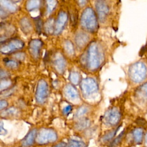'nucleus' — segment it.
<instances>
[{
  "instance_id": "nucleus-1",
  "label": "nucleus",
  "mask_w": 147,
  "mask_h": 147,
  "mask_svg": "<svg viewBox=\"0 0 147 147\" xmlns=\"http://www.w3.org/2000/svg\"><path fill=\"white\" fill-rule=\"evenodd\" d=\"M102 57L100 47L96 42L91 44L87 51V64L88 68L91 70L97 69L101 63Z\"/></svg>"
},
{
  "instance_id": "nucleus-2",
  "label": "nucleus",
  "mask_w": 147,
  "mask_h": 147,
  "mask_svg": "<svg viewBox=\"0 0 147 147\" xmlns=\"http://www.w3.org/2000/svg\"><path fill=\"white\" fill-rule=\"evenodd\" d=\"M81 24L87 30L94 32L97 28V20L94 10L90 8H86L82 13Z\"/></svg>"
},
{
  "instance_id": "nucleus-3",
  "label": "nucleus",
  "mask_w": 147,
  "mask_h": 147,
  "mask_svg": "<svg viewBox=\"0 0 147 147\" xmlns=\"http://www.w3.org/2000/svg\"><path fill=\"white\" fill-rule=\"evenodd\" d=\"M57 138L55 131L50 129H42L37 135L36 141L39 144H45L55 142Z\"/></svg>"
},
{
  "instance_id": "nucleus-4",
  "label": "nucleus",
  "mask_w": 147,
  "mask_h": 147,
  "mask_svg": "<svg viewBox=\"0 0 147 147\" xmlns=\"http://www.w3.org/2000/svg\"><path fill=\"white\" fill-rule=\"evenodd\" d=\"M129 74L131 79L134 82H140L144 79L146 75V69L141 63H137L130 68Z\"/></svg>"
},
{
  "instance_id": "nucleus-5",
  "label": "nucleus",
  "mask_w": 147,
  "mask_h": 147,
  "mask_svg": "<svg viewBox=\"0 0 147 147\" xmlns=\"http://www.w3.org/2000/svg\"><path fill=\"white\" fill-rule=\"evenodd\" d=\"M80 87L83 94L88 96L95 92L98 90L97 83L92 78H86L82 80Z\"/></svg>"
},
{
  "instance_id": "nucleus-6",
  "label": "nucleus",
  "mask_w": 147,
  "mask_h": 147,
  "mask_svg": "<svg viewBox=\"0 0 147 147\" xmlns=\"http://www.w3.org/2000/svg\"><path fill=\"white\" fill-rule=\"evenodd\" d=\"M48 88L47 82L44 80H40L37 84L36 90V100L39 103H44L48 97Z\"/></svg>"
},
{
  "instance_id": "nucleus-7",
  "label": "nucleus",
  "mask_w": 147,
  "mask_h": 147,
  "mask_svg": "<svg viewBox=\"0 0 147 147\" xmlns=\"http://www.w3.org/2000/svg\"><path fill=\"white\" fill-rule=\"evenodd\" d=\"M23 47L24 43L21 40L14 39L2 45L1 47V52L5 54L10 53L13 51L21 49Z\"/></svg>"
},
{
  "instance_id": "nucleus-8",
  "label": "nucleus",
  "mask_w": 147,
  "mask_h": 147,
  "mask_svg": "<svg viewBox=\"0 0 147 147\" xmlns=\"http://www.w3.org/2000/svg\"><path fill=\"white\" fill-rule=\"evenodd\" d=\"M120 113L115 108L108 110L105 115L104 121L107 125L114 126L117 125L120 119Z\"/></svg>"
},
{
  "instance_id": "nucleus-9",
  "label": "nucleus",
  "mask_w": 147,
  "mask_h": 147,
  "mask_svg": "<svg viewBox=\"0 0 147 147\" xmlns=\"http://www.w3.org/2000/svg\"><path fill=\"white\" fill-rule=\"evenodd\" d=\"M95 7L98 12V15L99 20L102 21H104L109 11V8L108 5L106 3L105 1H99L96 2Z\"/></svg>"
},
{
  "instance_id": "nucleus-10",
  "label": "nucleus",
  "mask_w": 147,
  "mask_h": 147,
  "mask_svg": "<svg viewBox=\"0 0 147 147\" xmlns=\"http://www.w3.org/2000/svg\"><path fill=\"white\" fill-rule=\"evenodd\" d=\"M42 47V42L38 39L32 40L29 44V50L30 55L35 59L39 57L40 49Z\"/></svg>"
},
{
  "instance_id": "nucleus-11",
  "label": "nucleus",
  "mask_w": 147,
  "mask_h": 147,
  "mask_svg": "<svg viewBox=\"0 0 147 147\" xmlns=\"http://www.w3.org/2000/svg\"><path fill=\"white\" fill-rule=\"evenodd\" d=\"M67 21V14L64 11H61L57 17L55 25V33L59 34L64 29Z\"/></svg>"
},
{
  "instance_id": "nucleus-12",
  "label": "nucleus",
  "mask_w": 147,
  "mask_h": 147,
  "mask_svg": "<svg viewBox=\"0 0 147 147\" xmlns=\"http://www.w3.org/2000/svg\"><path fill=\"white\" fill-rule=\"evenodd\" d=\"M37 130L34 129L30 130L22 141V147H29L33 145L37 137Z\"/></svg>"
},
{
  "instance_id": "nucleus-13",
  "label": "nucleus",
  "mask_w": 147,
  "mask_h": 147,
  "mask_svg": "<svg viewBox=\"0 0 147 147\" xmlns=\"http://www.w3.org/2000/svg\"><path fill=\"white\" fill-rule=\"evenodd\" d=\"M54 65L56 70L59 73H63L64 72L65 68V61L61 55H57L55 57L54 60Z\"/></svg>"
},
{
  "instance_id": "nucleus-14",
  "label": "nucleus",
  "mask_w": 147,
  "mask_h": 147,
  "mask_svg": "<svg viewBox=\"0 0 147 147\" xmlns=\"http://www.w3.org/2000/svg\"><path fill=\"white\" fill-rule=\"evenodd\" d=\"M89 37L88 35L83 32H79L75 37V42L77 45L80 48L84 47L88 41Z\"/></svg>"
},
{
  "instance_id": "nucleus-15",
  "label": "nucleus",
  "mask_w": 147,
  "mask_h": 147,
  "mask_svg": "<svg viewBox=\"0 0 147 147\" xmlns=\"http://www.w3.org/2000/svg\"><path fill=\"white\" fill-rule=\"evenodd\" d=\"M65 93L66 96L71 99H76L79 96L78 93L76 89L71 85H67L65 87Z\"/></svg>"
},
{
  "instance_id": "nucleus-16",
  "label": "nucleus",
  "mask_w": 147,
  "mask_h": 147,
  "mask_svg": "<svg viewBox=\"0 0 147 147\" xmlns=\"http://www.w3.org/2000/svg\"><path fill=\"white\" fill-rule=\"evenodd\" d=\"M133 135L135 143L137 144H141L144 137V131L142 129L140 128L136 129L133 132Z\"/></svg>"
},
{
  "instance_id": "nucleus-17",
  "label": "nucleus",
  "mask_w": 147,
  "mask_h": 147,
  "mask_svg": "<svg viewBox=\"0 0 147 147\" xmlns=\"http://www.w3.org/2000/svg\"><path fill=\"white\" fill-rule=\"evenodd\" d=\"M21 28L24 33H29L31 30V24L30 21L26 18H24L20 22Z\"/></svg>"
},
{
  "instance_id": "nucleus-18",
  "label": "nucleus",
  "mask_w": 147,
  "mask_h": 147,
  "mask_svg": "<svg viewBox=\"0 0 147 147\" xmlns=\"http://www.w3.org/2000/svg\"><path fill=\"white\" fill-rule=\"evenodd\" d=\"M0 3L1 6H3L4 8L7 9V10H9L10 11H14L16 10L17 6L12 3L11 1H1Z\"/></svg>"
},
{
  "instance_id": "nucleus-19",
  "label": "nucleus",
  "mask_w": 147,
  "mask_h": 147,
  "mask_svg": "<svg viewBox=\"0 0 147 147\" xmlns=\"http://www.w3.org/2000/svg\"><path fill=\"white\" fill-rule=\"evenodd\" d=\"M65 147H86V144L79 140H71Z\"/></svg>"
},
{
  "instance_id": "nucleus-20",
  "label": "nucleus",
  "mask_w": 147,
  "mask_h": 147,
  "mask_svg": "<svg viewBox=\"0 0 147 147\" xmlns=\"http://www.w3.org/2000/svg\"><path fill=\"white\" fill-rule=\"evenodd\" d=\"M90 125V121L88 119H83L79 121L75 127L78 130H83L87 128Z\"/></svg>"
},
{
  "instance_id": "nucleus-21",
  "label": "nucleus",
  "mask_w": 147,
  "mask_h": 147,
  "mask_svg": "<svg viewBox=\"0 0 147 147\" xmlns=\"http://www.w3.org/2000/svg\"><path fill=\"white\" fill-rule=\"evenodd\" d=\"M118 129H119V127L117 128V129H115V130H112V131H111L107 133V134H106L102 137V141L103 142H107V141H109L110 140H111L114 137V136L115 135V134H116V133L117 132Z\"/></svg>"
},
{
  "instance_id": "nucleus-22",
  "label": "nucleus",
  "mask_w": 147,
  "mask_h": 147,
  "mask_svg": "<svg viewBox=\"0 0 147 147\" xmlns=\"http://www.w3.org/2000/svg\"><path fill=\"white\" fill-rule=\"evenodd\" d=\"M124 134H125V130L122 131L120 133V134H119L118 136V137H117L112 141V142L110 144V147H116L117 146H118L120 144V142H121V141H122V138H123V137L124 136Z\"/></svg>"
},
{
  "instance_id": "nucleus-23",
  "label": "nucleus",
  "mask_w": 147,
  "mask_h": 147,
  "mask_svg": "<svg viewBox=\"0 0 147 147\" xmlns=\"http://www.w3.org/2000/svg\"><path fill=\"white\" fill-rule=\"evenodd\" d=\"M40 1H29L26 2V8L28 10H31L37 8L40 6Z\"/></svg>"
},
{
  "instance_id": "nucleus-24",
  "label": "nucleus",
  "mask_w": 147,
  "mask_h": 147,
  "mask_svg": "<svg viewBox=\"0 0 147 147\" xmlns=\"http://www.w3.org/2000/svg\"><path fill=\"white\" fill-rule=\"evenodd\" d=\"M79 74L77 72L72 71L69 75V80L74 84H76L79 81Z\"/></svg>"
},
{
  "instance_id": "nucleus-25",
  "label": "nucleus",
  "mask_w": 147,
  "mask_h": 147,
  "mask_svg": "<svg viewBox=\"0 0 147 147\" xmlns=\"http://www.w3.org/2000/svg\"><path fill=\"white\" fill-rule=\"evenodd\" d=\"M64 48L65 51L69 55H72L74 53V49L72 42L70 41H66L64 43Z\"/></svg>"
},
{
  "instance_id": "nucleus-26",
  "label": "nucleus",
  "mask_w": 147,
  "mask_h": 147,
  "mask_svg": "<svg viewBox=\"0 0 147 147\" xmlns=\"http://www.w3.org/2000/svg\"><path fill=\"white\" fill-rule=\"evenodd\" d=\"M88 111V109L86 107H81L79 109H78L76 114H75V117L76 118H80L83 116Z\"/></svg>"
},
{
  "instance_id": "nucleus-27",
  "label": "nucleus",
  "mask_w": 147,
  "mask_h": 147,
  "mask_svg": "<svg viewBox=\"0 0 147 147\" xmlns=\"http://www.w3.org/2000/svg\"><path fill=\"white\" fill-rule=\"evenodd\" d=\"M46 2L47 4V11L48 13H50L53 10L57 2L56 1H47Z\"/></svg>"
},
{
  "instance_id": "nucleus-28",
  "label": "nucleus",
  "mask_w": 147,
  "mask_h": 147,
  "mask_svg": "<svg viewBox=\"0 0 147 147\" xmlns=\"http://www.w3.org/2000/svg\"><path fill=\"white\" fill-rule=\"evenodd\" d=\"M5 65L8 68L14 69V68H16L18 67V63L16 61L7 60H5Z\"/></svg>"
},
{
  "instance_id": "nucleus-29",
  "label": "nucleus",
  "mask_w": 147,
  "mask_h": 147,
  "mask_svg": "<svg viewBox=\"0 0 147 147\" xmlns=\"http://www.w3.org/2000/svg\"><path fill=\"white\" fill-rule=\"evenodd\" d=\"M53 20H48L47 23L45 24V30H47L48 33H51L53 28Z\"/></svg>"
},
{
  "instance_id": "nucleus-30",
  "label": "nucleus",
  "mask_w": 147,
  "mask_h": 147,
  "mask_svg": "<svg viewBox=\"0 0 147 147\" xmlns=\"http://www.w3.org/2000/svg\"><path fill=\"white\" fill-rule=\"evenodd\" d=\"M5 115H14L17 113V110L15 108H10L6 110L5 112Z\"/></svg>"
},
{
  "instance_id": "nucleus-31",
  "label": "nucleus",
  "mask_w": 147,
  "mask_h": 147,
  "mask_svg": "<svg viewBox=\"0 0 147 147\" xmlns=\"http://www.w3.org/2000/svg\"><path fill=\"white\" fill-rule=\"evenodd\" d=\"M136 122L137 123V125L142 127H145L147 126V122L145 119L142 118H138L136 119Z\"/></svg>"
},
{
  "instance_id": "nucleus-32",
  "label": "nucleus",
  "mask_w": 147,
  "mask_h": 147,
  "mask_svg": "<svg viewBox=\"0 0 147 147\" xmlns=\"http://www.w3.org/2000/svg\"><path fill=\"white\" fill-rule=\"evenodd\" d=\"M41 23H42V21L40 19V18H36L35 20V24H36L37 30L38 32V33L41 31V26H42Z\"/></svg>"
},
{
  "instance_id": "nucleus-33",
  "label": "nucleus",
  "mask_w": 147,
  "mask_h": 147,
  "mask_svg": "<svg viewBox=\"0 0 147 147\" xmlns=\"http://www.w3.org/2000/svg\"><path fill=\"white\" fill-rule=\"evenodd\" d=\"M10 84H11V82L9 80H2L1 82V89L2 90L4 88H6Z\"/></svg>"
},
{
  "instance_id": "nucleus-34",
  "label": "nucleus",
  "mask_w": 147,
  "mask_h": 147,
  "mask_svg": "<svg viewBox=\"0 0 147 147\" xmlns=\"http://www.w3.org/2000/svg\"><path fill=\"white\" fill-rule=\"evenodd\" d=\"M72 110V107L70 106V105H68L67 106L65 107L64 109H63V113L65 115H67L68 114H69Z\"/></svg>"
},
{
  "instance_id": "nucleus-35",
  "label": "nucleus",
  "mask_w": 147,
  "mask_h": 147,
  "mask_svg": "<svg viewBox=\"0 0 147 147\" xmlns=\"http://www.w3.org/2000/svg\"><path fill=\"white\" fill-rule=\"evenodd\" d=\"M7 106V103L5 100H1L0 102V109L1 110H2L3 108H5Z\"/></svg>"
},
{
  "instance_id": "nucleus-36",
  "label": "nucleus",
  "mask_w": 147,
  "mask_h": 147,
  "mask_svg": "<svg viewBox=\"0 0 147 147\" xmlns=\"http://www.w3.org/2000/svg\"><path fill=\"white\" fill-rule=\"evenodd\" d=\"M3 131L5 132V134L6 133V130L5 129H3V123H2V122H1V125H0V133H1V134H3Z\"/></svg>"
},
{
  "instance_id": "nucleus-37",
  "label": "nucleus",
  "mask_w": 147,
  "mask_h": 147,
  "mask_svg": "<svg viewBox=\"0 0 147 147\" xmlns=\"http://www.w3.org/2000/svg\"><path fill=\"white\" fill-rule=\"evenodd\" d=\"M146 46H144L142 48H141V51H140V56H142L144 54V53L145 52V51H146Z\"/></svg>"
},
{
  "instance_id": "nucleus-38",
  "label": "nucleus",
  "mask_w": 147,
  "mask_h": 147,
  "mask_svg": "<svg viewBox=\"0 0 147 147\" xmlns=\"http://www.w3.org/2000/svg\"><path fill=\"white\" fill-rule=\"evenodd\" d=\"M66 145H65V144L64 143V142H61L57 145H56L55 147H65Z\"/></svg>"
},
{
  "instance_id": "nucleus-39",
  "label": "nucleus",
  "mask_w": 147,
  "mask_h": 147,
  "mask_svg": "<svg viewBox=\"0 0 147 147\" xmlns=\"http://www.w3.org/2000/svg\"><path fill=\"white\" fill-rule=\"evenodd\" d=\"M145 142H146V145L147 146V133L145 135Z\"/></svg>"
}]
</instances>
